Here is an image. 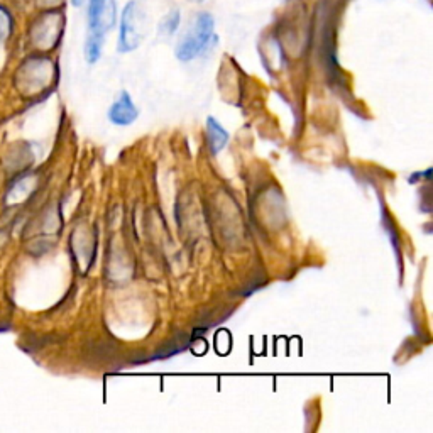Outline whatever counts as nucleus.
<instances>
[{
	"instance_id": "3",
	"label": "nucleus",
	"mask_w": 433,
	"mask_h": 433,
	"mask_svg": "<svg viewBox=\"0 0 433 433\" xmlns=\"http://www.w3.org/2000/svg\"><path fill=\"white\" fill-rule=\"evenodd\" d=\"M108 0H88V36L105 37V31L112 28L114 14L108 16Z\"/></svg>"
},
{
	"instance_id": "2",
	"label": "nucleus",
	"mask_w": 433,
	"mask_h": 433,
	"mask_svg": "<svg viewBox=\"0 0 433 433\" xmlns=\"http://www.w3.org/2000/svg\"><path fill=\"white\" fill-rule=\"evenodd\" d=\"M144 31V12L137 0H129L120 14V29L117 50L119 53H131L141 45Z\"/></svg>"
},
{
	"instance_id": "4",
	"label": "nucleus",
	"mask_w": 433,
	"mask_h": 433,
	"mask_svg": "<svg viewBox=\"0 0 433 433\" xmlns=\"http://www.w3.org/2000/svg\"><path fill=\"white\" fill-rule=\"evenodd\" d=\"M139 115V110L134 105L131 95L127 92L120 93V97L112 103L110 110H108V119L115 125H131Z\"/></svg>"
},
{
	"instance_id": "1",
	"label": "nucleus",
	"mask_w": 433,
	"mask_h": 433,
	"mask_svg": "<svg viewBox=\"0 0 433 433\" xmlns=\"http://www.w3.org/2000/svg\"><path fill=\"white\" fill-rule=\"evenodd\" d=\"M215 41V19L210 12H200L195 19L193 29L181 39L176 56L181 62H192Z\"/></svg>"
},
{
	"instance_id": "9",
	"label": "nucleus",
	"mask_w": 433,
	"mask_h": 433,
	"mask_svg": "<svg viewBox=\"0 0 433 433\" xmlns=\"http://www.w3.org/2000/svg\"><path fill=\"white\" fill-rule=\"evenodd\" d=\"M192 2H202V0H192Z\"/></svg>"
},
{
	"instance_id": "6",
	"label": "nucleus",
	"mask_w": 433,
	"mask_h": 433,
	"mask_svg": "<svg viewBox=\"0 0 433 433\" xmlns=\"http://www.w3.org/2000/svg\"><path fill=\"white\" fill-rule=\"evenodd\" d=\"M180 17H181L180 11H171L170 14H168V16L163 19V23H161V31H163L164 34H168V36H171V34L175 33L176 29H178V25H180Z\"/></svg>"
},
{
	"instance_id": "7",
	"label": "nucleus",
	"mask_w": 433,
	"mask_h": 433,
	"mask_svg": "<svg viewBox=\"0 0 433 433\" xmlns=\"http://www.w3.org/2000/svg\"><path fill=\"white\" fill-rule=\"evenodd\" d=\"M12 29V17L2 6H0V39L7 37Z\"/></svg>"
},
{
	"instance_id": "8",
	"label": "nucleus",
	"mask_w": 433,
	"mask_h": 433,
	"mask_svg": "<svg viewBox=\"0 0 433 433\" xmlns=\"http://www.w3.org/2000/svg\"><path fill=\"white\" fill-rule=\"evenodd\" d=\"M83 2H85V0H71V4L75 7H81V6H83Z\"/></svg>"
},
{
	"instance_id": "5",
	"label": "nucleus",
	"mask_w": 433,
	"mask_h": 433,
	"mask_svg": "<svg viewBox=\"0 0 433 433\" xmlns=\"http://www.w3.org/2000/svg\"><path fill=\"white\" fill-rule=\"evenodd\" d=\"M207 134H209V144L214 154H219L229 142V132L220 125L214 117L207 119Z\"/></svg>"
}]
</instances>
